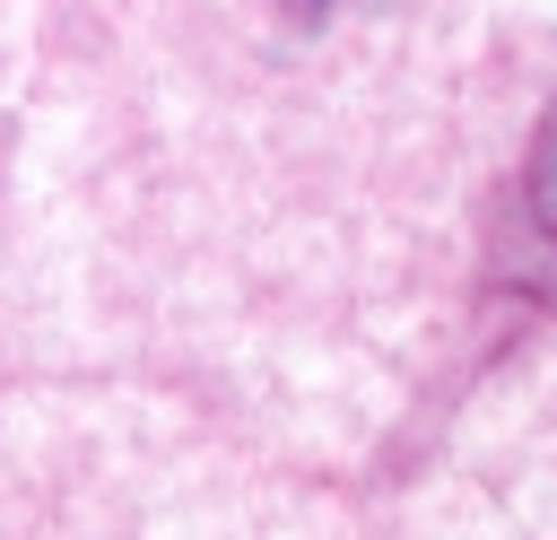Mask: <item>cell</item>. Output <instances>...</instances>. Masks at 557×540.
Segmentation results:
<instances>
[{
  "label": "cell",
  "instance_id": "cell-1",
  "mask_svg": "<svg viewBox=\"0 0 557 540\" xmlns=\"http://www.w3.org/2000/svg\"><path fill=\"white\" fill-rule=\"evenodd\" d=\"M531 192H540V226L557 235V105H548V131H540V165H531Z\"/></svg>",
  "mask_w": 557,
  "mask_h": 540
},
{
  "label": "cell",
  "instance_id": "cell-2",
  "mask_svg": "<svg viewBox=\"0 0 557 540\" xmlns=\"http://www.w3.org/2000/svg\"><path fill=\"white\" fill-rule=\"evenodd\" d=\"M287 17H331V9H348V0H278Z\"/></svg>",
  "mask_w": 557,
  "mask_h": 540
}]
</instances>
